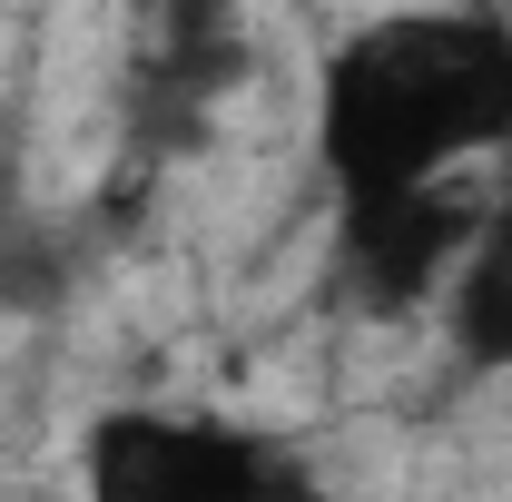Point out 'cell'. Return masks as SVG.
Returning a JSON list of instances; mask_svg holds the SVG:
<instances>
[{
	"instance_id": "3",
	"label": "cell",
	"mask_w": 512,
	"mask_h": 502,
	"mask_svg": "<svg viewBox=\"0 0 512 502\" xmlns=\"http://www.w3.org/2000/svg\"><path fill=\"white\" fill-rule=\"evenodd\" d=\"M444 335H453L463 365L512 375V158L493 178V197H483V217H473L463 266L444 276Z\"/></svg>"
},
{
	"instance_id": "4",
	"label": "cell",
	"mask_w": 512,
	"mask_h": 502,
	"mask_svg": "<svg viewBox=\"0 0 512 502\" xmlns=\"http://www.w3.org/2000/svg\"><path fill=\"white\" fill-rule=\"evenodd\" d=\"M276 502H296V493H276Z\"/></svg>"
},
{
	"instance_id": "1",
	"label": "cell",
	"mask_w": 512,
	"mask_h": 502,
	"mask_svg": "<svg viewBox=\"0 0 512 502\" xmlns=\"http://www.w3.org/2000/svg\"><path fill=\"white\" fill-rule=\"evenodd\" d=\"M512 158V20L394 10L325 60V168L345 207H404Z\"/></svg>"
},
{
	"instance_id": "2",
	"label": "cell",
	"mask_w": 512,
	"mask_h": 502,
	"mask_svg": "<svg viewBox=\"0 0 512 502\" xmlns=\"http://www.w3.org/2000/svg\"><path fill=\"white\" fill-rule=\"evenodd\" d=\"M266 443L217 424V414H148L119 404L89 424L79 453V502H276Z\"/></svg>"
}]
</instances>
